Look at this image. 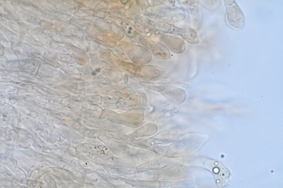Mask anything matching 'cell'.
<instances>
[{
  "label": "cell",
  "instance_id": "cell-1",
  "mask_svg": "<svg viewBox=\"0 0 283 188\" xmlns=\"http://www.w3.org/2000/svg\"><path fill=\"white\" fill-rule=\"evenodd\" d=\"M224 3L226 23L235 29H242L245 26V18L240 7L234 0H225Z\"/></svg>",
  "mask_w": 283,
  "mask_h": 188
},
{
  "label": "cell",
  "instance_id": "cell-2",
  "mask_svg": "<svg viewBox=\"0 0 283 188\" xmlns=\"http://www.w3.org/2000/svg\"><path fill=\"white\" fill-rule=\"evenodd\" d=\"M161 42L174 53L180 54L186 50V44L184 40L176 35L164 34L160 37Z\"/></svg>",
  "mask_w": 283,
  "mask_h": 188
},
{
  "label": "cell",
  "instance_id": "cell-3",
  "mask_svg": "<svg viewBox=\"0 0 283 188\" xmlns=\"http://www.w3.org/2000/svg\"><path fill=\"white\" fill-rule=\"evenodd\" d=\"M171 34L178 36L184 40L191 44L197 45L200 42L197 31L190 26L178 27L174 25Z\"/></svg>",
  "mask_w": 283,
  "mask_h": 188
},
{
  "label": "cell",
  "instance_id": "cell-4",
  "mask_svg": "<svg viewBox=\"0 0 283 188\" xmlns=\"http://www.w3.org/2000/svg\"><path fill=\"white\" fill-rule=\"evenodd\" d=\"M161 91L169 101L176 104H181L186 98V94L183 90L176 87L164 86Z\"/></svg>",
  "mask_w": 283,
  "mask_h": 188
},
{
  "label": "cell",
  "instance_id": "cell-5",
  "mask_svg": "<svg viewBox=\"0 0 283 188\" xmlns=\"http://www.w3.org/2000/svg\"><path fill=\"white\" fill-rule=\"evenodd\" d=\"M182 8L194 20L199 19L200 8L198 1L186 0L180 2Z\"/></svg>",
  "mask_w": 283,
  "mask_h": 188
}]
</instances>
